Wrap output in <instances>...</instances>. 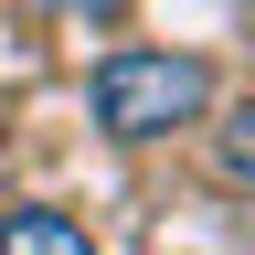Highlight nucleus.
I'll use <instances>...</instances> for the list:
<instances>
[{"instance_id":"nucleus-1","label":"nucleus","mask_w":255,"mask_h":255,"mask_svg":"<svg viewBox=\"0 0 255 255\" xmlns=\"http://www.w3.org/2000/svg\"><path fill=\"white\" fill-rule=\"evenodd\" d=\"M213 64L202 53H181V43H117V53H96V75H85V107L96 128H107L117 149H159V138H191V128L213 117Z\"/></svg>"},{"instance_id":"nucleus-2","label":"nucleus","mask_w":255,"mask_h":255,"mask_svg":"<svg viewBox=\"0 0 255 255\" xmlns=\"http://www.w3.org/2000/svg\"><path fill=\"white\" fill-rule=\"evenodd\" d=\"M0 255H96V234L53 202H0Z\"/></svg>"},{"instance_id":"nucleus-3","label":"nucleus","mask_w":255,"mask_h":255,"mask_svg":"<svg viewBox=\"0 0 255 255\" xmlns=\"http://www.w3.org/2000/svg\"><path fill=\"white\" fill-rule=\"evenodd\" d=\"M202 128H213V181H223V191H245V181H255V138H245L255 117L234 107V117H202Z\"/></svg>"},{"instance_id":"nucleus-4","label":"nucleus","mask_w":255,"mask_h":255,"mask_svg":"<svg viewBox=\"0 0 255 255\" xmlns=\"http://www.w3.org/2000/svg\"><path fill=\"white\" fill-rule=\"evenodd\" d=\"M64 21H117V0H53Z\"/></svg>"}]
</instances>
